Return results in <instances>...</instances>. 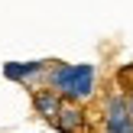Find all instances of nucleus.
I'll list each match as a JSON object with an SVG mask.
<instances>
[{"label": "nucleus", "mask_w": 133, "mask_h": 133, "mask_svg": "<svg viewBox=\"0 0 133 133\" xmlns=\"http://www.w3.org/2000/svg\"><path fill=\"white\" fill-rule=\"evenodd\" d=\"M52 127L58 133H94L91 130V110L84 104H78V101H62Z\"/></svg>", "instance_id": "2"}, {"label": "nucleus", "mask_w": 133, "mask_h": 133, "mask_svg": "<svg viewBox=\"0 0 133 133\" xmlns=\"http://www.w3.org/2000/svg\"><path fill=\"white\" fill-rule=\"evenodd\" d=\"M114 88L120 91L123 97H133V62L120 65V68L114 71Z\"/></svg>", "instance_id": "6"}, {"label": "nucleus", "mask_w": 133, "mask_h": 133, "mask_svg": "<svg viewBox=\"0 0 133 133\" xmlns=\"http://www.w3.org/2000/svg\"><path fill=\"white\" fill-rule=\"evenodd\" d=\"M62 101H65V97L55 94L52 88H32V110H36L45 123L55 120V114H58V107H62Z\"/></svg>", "instance_id": "5"}, {"label": "nucleus", "mask_w": 133, "mask_h": 133, "mask_svg": "<svg viewBox=\"0 0 133 133\" xmlns=\"http://www.w3.org/2000/svg\"><path fill=\"white\" fill-rule=\"evenodd\" d=\"M45 68H49V62H6L3 75L10 78V81L29 84V91H32L36 88V78H45Z\"/></svg>", "instance_id": "4"}, {"label": "nucleus", "mask_w": 133, "mask_h": 133, "mask_svg": "<svg viewBox=\"0 0 133 133\" xmlns=\"http://www.w3.org/2000/svg\"><path fill=\"white\" fill-rule=\"evenodd\" d=\"M94 65H68V62H49L45 68V88H52L55 94H62L65 101L84 104L88 97H94Z\"/></svg>", "instance_id": "1"}, {"label": "nucleus", "mask_w": 133, "mask_h": 133, "mask_svg": "<svg viewBox=\"0 0 133 133\" xmlns=\"http://www.w3.org/2000/svg\"><path fill=\"white\" fill-rule=\"evenodd\" d=\"M104 130L107 133H133L127 97H123L120 91H110V94L104 97Z\"/></svg>", "instance_id": "3"}, {"label": "nucleus", "mask_w": 133, "mask_h": 133, "mask_svg": "<svg viewBox=\"0 0 133 133\" xmlns=\"http://www.w3.org/2000/svg\"><path fill=\"white\" fill-rule=\"evenodd\" d=\"M127 110H130V120H133V97H127Z\"/></svg>", "instance_id": "7"}]
</instances>
